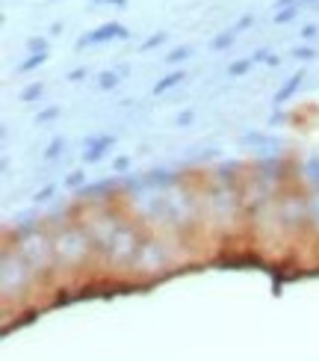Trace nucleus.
<instances>
[{
  "label": "nucleus",
  "instance_id": "13",
  "mask_svg": "<svg viewBox=\"0 0 319 361\" xmlns=\"http://www.w3.org/2000/svg\"><path fill=\"white\" fill-rule=\"evenodd\" d=\"M187 56H189V51H187V48H180V51L169 54V63H177V59H187Z\"/></svg>",
  "mask_w": 319,
  "mask_h": 361
},
{
  "label": "nucleus",
  "instance_id": "8",
  "mask_svg": "<svg viewBox=\"0 0 319 361\" xmlns=\"http://www.w3.org/2000/svg\"><path fill=\"white\" fill-rule=\"evenodd\" d=\"M118 83V78H115V74L113 71H106V74H101V89H113Z\"/></svg>",
  "mask_w": 319,
  "mask_h": 361
},
{
  "label": "nucleus",
  "instance_id": "21",
  "mask_svg": "<svg viewBox=\"0 0 319 361\" xmlns=\"http://www.w3.org/2000/svg\"><path fill=\"white\" fill-rule=\"evenodd\" d=\"M115 169H127V157H118L115 160Z\"/></svg>",
  "mask_w": 319,
  "mask_h": 361
},
{
  "label": "nucleus",
  "instance_id": "9",
  "mask_svg": "<svg viewBox=\"0 0 319 361\" xmlns=\"http://www.w3.org/2000/svg\"><path fill=\"white\" fill-rule=\"evenodd\" d=\"M231 39H234L231 33H222V36L213 39V48H216V51H219V48H227V44H231Z\"/></svg>",
  "mask_w": 319,
  "mask_h": 361
},
{
  "label": "nucleus",
  "instance_id": "5",
  "mask_svg": "<svg viewBox=\"0 0 319 361\" xmlns=\"http://www.w3.org/2000/svg\"><path fill=\"white\" fill-rule=\"evenodd\" d=\"M249 68H251V59H239V63L231 66V71H227V74H231V78H239V74H246Z\"/></svg>",
  "mask_w": 319,
  "mask_h": 361
},
{
  "label": "nucleus",
  "instance_id": "19",
  "mask_svg": "<svg viewBox=\"0 0 319 361\" xmlns=\"http://www.w3.org/2000/svg\"><path fill=\"white\" fill-rule=\"evenodd\" d=\"M95 4H115V6H127V0H95Z\"/></svg>",
  "mask_w": 319,
  "mask_h": 361
},
{
  "label": "nucleus",
  "instance_id": "17",
  "mask_svg": "<svg viewBox=\"0 0 319 361\" xmlns=\"http://www.w3.org/2000/svg\"><path fill=\"white\" fill-rule=\"evenodd\" d=\"M189 122H192V113H189V110H187L184 116H180V118H177V125H184V128H187Z\"/></svg>",
  "mask_w": 319,
  "mask_h": 361
},
{
  "label": "nucleus",
  "instance_id": "18",
  "mask_svg": "<svg viewBox=\"0 0 319 361\" xmlns=\"http://www.w3.org/2000/svg\"><path fill=\"white\" fill-rule=\"evenodd\" d=\"M51 192H54V187H44V190H42V192L36 195V199H39V202H44V199H48V195H51Z\"/></svg>",
  "mask_w": 319,
  "mask_h": 361
},
{
  "label": "nucleus",
  "instance_id": "11",
  "mask_svg": "<svg viewBox=\"0 0 319 361\" xmlns=\"http://www.w3.org/2000/svg\"><path fill=\"white\" fill-rule=\"evenodd\" d=\"M56 116H59V107H51V110H44L39 116V122H51V118H56Z\"/></svg>",
  "mask_w": 319,
  "mask_h": 361
},
{
  "label": "nucleus",
  "instance_id": "2",
  "mask_svg": "<svg viewBox=\"0 0 319 361\" xmlns=\"http://www.w3.org/2000/svg\"><path fill=\"white\" fill-rule=\"evenodd\" d=\"M180 80H184V71H172V74H165V78L154 86V95H163V92H169L172 86H177Z\"/></svg>",
  "mask_w": 319,
  "mask_h": 361
},
{
  "label": "nucleus",
  "instance_id": "16",
  "mask_svg": "<svg viewBox=\"0 0 319 361\" xmlns=\"http://www.w3.org/2000/svg\"><path fill=\"white\" fill-rule=\"evenodd\" d=\"M293 15H296V9H284V12L278 15V21H290V18H293Z\"/></svg>",
  "mask_w": 319,
  "mask_h": 361
},
{
  "label": "nucleus",
  "instance_id": "22",
  "mask_svg": "<svg viewBox=\"0 0 319 361\" xmlns=\"http://www.w3.org/2000/svg\"><path fill=\"white\" fill-rule=\"evenodd\" d=\"M290 4H296V0H278L275 6H290Z\"/></svg>",
  "mask_w": 319,
  "mask_h": 361
},
{
  "label": "nucleus",
  "instance_id": "3",
  "mask_svg": "<svg viewBox=\"0 0 319 361\" xmlns=\"http://www.w3.org/2000/svg\"><path fill=\"white\" fill-rule=\"evenodd\" d=\"M301 78H305V74H293V78H290V83H284V89H281V92L275 95V104H284L287 98H290V95L296 92V89L301 86Z\"/></svg>",
  "mask_w": 319,
  "mask_h": 361
},
{
  "label": "nucleus",
  "instance_id": "10",
  "mask_svg": "<svg viewBox=\"0 0 319 361\" xmlns=\"http://www.w3.org/2000/svg\"><path fill=\"white\" fill-rule=\"evenodd\" d=\"M59 148H65V142H63V140H54V142H51V148L44 152V157H48V160H51V157H56V154H59Z\"/></svg>",
  "mask_w": 319,
  "mask_h": 361
},
{
  "label": "nucleus",
  "instance_id": "6",
  "mask_svg": "<svg viewBox=\"0 0 319 361\" xmlns=\"http://www.w3.org/2000/svg\"><path fill=\"white\" fill-rule=\"evenodd\" d=\"M42 95V83H33V86H27L24 92H21V101H33Z\"/></svg>",
  "mask_w": 319,
  "mask_h": 361
},
{
  "label": "nucleus",
  "instance_id": "20",
  "mask_svg": "<svg viewBox=\"0 0 319 361\" xmlns=\"http://www.w3.org/2000/svg\"><path fill=\"white\" fill-rule=\"evenodd\" d=\"M80 180H83V175H71V178L65 180V184H68V187H74V184H80Z\"/></svg>",
  "mask_w": 319,
  "mask_h": 361
},
{
  "label": "nucleus",
  "instance_id": "12",
  "mask_svg": "<svg viewBox=\"0 0 319 361\" xmlns=\"http://www.w3.org/2000/svg\"><path fill=\"white\" fill-rule=\"evenodd\" d=\"M163 39H165V33H160V36H151V39H148V42L142 44V51H148V48H154V44H160Z\"/></svg>",
  "mask_w": 319,
  "mask_h": 361
},
{
  "label": "nucleus",
  "instance_id": "4",
  "mask_svg": "<svg viewBox=\"0 0 319 361\" xmlns=\"http://www.w3.org/2000/svg\"><path fill=\"white\" fill-rule=\"evenodd\" d=\"M106 145H113V140H110V137H101V140H95V142H92V152H86V160H89V163H95V160L101 157V152H104Z\"/></svg>",
  "mask_w": 319,
  "mask_h": 361
},
{
  "label": "nucleus",
  "instance_id": "14",
  "mask_svg": "<svg viewBox=\"0 0 319 361\" xmlns=\"http://www.w3.org/2000/svg\"><path fill=\"white\" fill-rule=\"evenodd\" d=\"M30 48L39 51V54H44V42H42V39H30Z\"/></svg>",
  "mask_w": 319,
  "mask_h": 361
},
{
  "label": "nucleus",
  "instance_id": "1",
  "mask_svg": "<svg viewBox=\"0 0 319 361\" xmlns=\"http://www.w3.org/2000/svg\"><path fill=\"white\" fill-rule=\"evenodd\" d=\"M106 39H127V30L121 24H104V27H98V33H89V36L77 39V44L83 48V44H98V42H106Z\"/></svg>",
  "mask_w": 319,
  "mask_h": 361
},
{
  "label": "nucleus",
  "instance_id": "15",
  "mask_svg": "<svg viewBox=\"0 0 319 361\" xmlns=\"http://www.w3.org/2000/svg\"><path fill=\"white\" fill-rule=\"evenodd\" d=\"M296 56H301V59H313L316 54H313L311 48H299V51H296Z\"/></svg>",
  "mask_w": 319,
  "mask_h": 361
},
{
  "label": "nucleus",
  "instance_id": "7",
  "mask_svg": "<svg viewBox=\"0 0 319 361\" xmlns=\"http://www.w3.org/2000/svg\"><path fill=\"white\" fill-rule=\"evenodd\" d=\"M44 56H48V54H36V56H30V59H27V63L21 66V71H30V68H36L39 63H44Z\"/></svg>",
  "mask_w": 319,
  "mask_h": 361
}]
</instances>
